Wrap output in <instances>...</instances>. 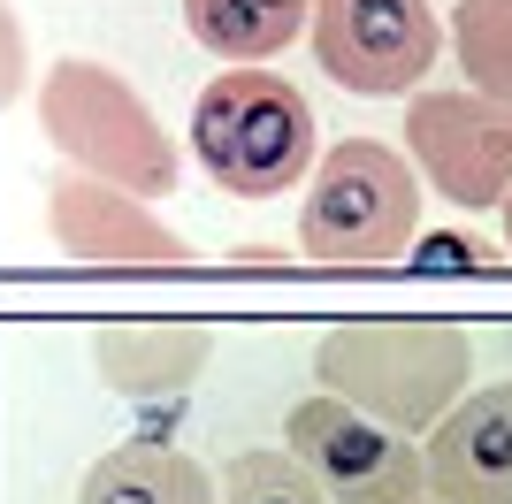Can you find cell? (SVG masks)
Masks as SVG:
<instances>
[{"label": "cell", "mask_w": 512, "mask_h": 504, "mask_svg": "<svg viewBox=\"0 0 512 504\" xmlns=\"http://www.w3.org/2000/svg\"><path fill=\"white\" fill-rule=\"evenodd\" d=\"M314 375L329 398L360 405L398 436H428L467 398L474 344L459 321H344L314 344Z\"/></svg>", "instance_id": "1"}, {"label": "cell", "mask_w": 512, "mask_h": 504, "mask_svg": "<svg viewBox=\"0 0 512 504\" xmlns=\"http://www.w3.org/2000/svg\"><path fill=\"white\" fill-rule=\"evenodd\" d=\"M39 130L77 176H100L138 199H169L184 176V153L146 107V92L123 69L85 62V54H69L39 77Z\"/></svg>", "instance_id": "2"}, {"label": "cell", "mask_w": 512, "mask_h": 504, "mask_svg": "<svg viewBox=\"0 0 512 504\" xmlns=\"http://www.w3.org/2000/svg\"><path fill=\"white\" fill-rule=\"evenodd\" d=\"M192 161L230 199H276L314 176V100L276 69H222L192 100Z\"/></svg>", "instance_id": "3"}, {"label": "cell", "mask_w": 512, "mask_h": 504, "mask_svg": "<svg viewBox=\"0 0 512 504\" xmlns=\"http://www.w3.org/2000/svg\"><path fill=\"white\" fill-rule=\"evenodd\" d=\"M421 237V168L383 138H337L299 199V252L329 268H383Z\"/></svg>", "instance_id": "4"}, {"label": "cell", "mask_w": 512, "mask_h": 504, "mask_svg": "<svg viewBox=\"0 0 512 504\" xmlns=\"http://www.w3.org/2000/svg\"><path fill=\"white\" fill-rule=\"evenodd\" d=\"M283 451L321 482L329 504H413L428 497V466H421V443L367 420L360 405L329 398H299L283 413Z\"/></svg>", "instance_id": "5"}, {"label": "cell", "mask_w": 512, "mask_h": 504, "mask_svg": "<svg viewBox=\"0 0 512 504\" xmlns=\"http://www.w3.org/2000/svg\"><path fill=\"white\" fill-rule=\"evenodd\" d=\"M306 39L329 84L360 100H413L421 77L444 62V23L428 0H314Z\"/></svg>", "instance_id": "6"}, {"label": "cell", "mask_w": 512, "mask_h": 504, "mask_svg": "<svg viewBox=\"0 0 512 504\" xmlns=\"http://www.w3.org/2000/svg\"><path fill=\"white\" fill-rule=\"evenodd\" d=\"M406 161L451 207L490 214L512 199V107L490 92H413Z\"/></svg>", "instance_id": "7"}, {"label": "cell", "mask_w": 512, "mask_h": 504, "mask_svg": "<svg viewBox=\"0 0 512 504\" xmlns=\"http://www.w3.org/2000/svg\"><path fill=\"white\" fill-rule=\"evenodd\" d=\"M46 230L69 260H100V268H176V260H192V245L153 214V199L115 191L100 176H77V168H62L46 184Z\"/></svg>", "instance_id": "8"}, {"label": "cell", "mask_w": 512, "mask_h": 504, "mask_svg": "<svg viewBox=\"0 0 512 504\" xmlns=\"http://www.w3.org/2000/svg\"><path fill=\"white\" fill-rule=\"evenodd\" d=\"M436 504H512V382L467 390L421 443Z\"/></svg>", "instance_id": "9"}, {"label": "cell", "mask_w": 512, "mask_h": 504, "mask_svg": "<svg viewBox=\"0 0 512 504\" xmlns=\"http://www.w3.org/2000/svg\"><path fill=\"white\" fill-rule=\"evenodd\" d=\"M92 367L115 398H184L214 367V329H199V321H115L92 336Z\"/></svg>", "instance_id": "10"}, {"label": "cell", "mask_w": 512, "mask_h": 504, "mask_svg": "<svg viewBox=\"0 0 512 504\" xmlns=\"http://www.w3.org/2000/svg\"><path fill=\"white\" fill-rule=\"evenodd\" d=\"M314 0H184V31L230 69H268L291 39H306Z\"/></svg>", "instance_id": "11"}, {"label": "cell", "mask_w": 512, "mask_h": 504, "mask_svg": "<svg viewBox=\"0 0 512 504\" xmlns=\"http://www.w3.org/2000/svg\"><path fill=\"white\" fill-rule=\"evenodd\" d=\"M77 504H214V482L176 443H115L107 459L85 466Z\"/></svg>", "instance_id": "12"}, {"label": "cell", "mask_w": 512, "mask_h": 504, "mask_svg": "<svg viewBox=\"0 0 512 504\" xmlns=\"http://www.w3.org/2000/svg\"><path fill=\"white\" fill-rule=\"evenodd\" d=\"M451 54L467 69V92L512 107V0H459L451 8Z\"/></svg>", "instance_id": "13"}, {"label": "cell", "mask_w": 512, "mask_h": 504, "mask_svg": "<svg viewBox=\"0 0 512 504\" xmlns=\"http://www.w3.org/2000/svg\"><path fill=\"white\" fill-rule=\"evenodd\" d=\"M214 504H329L291 451H237L214 482Z\"/></svg>", "instance_id": "14"}, {"label": "cell", "mask_w": 512, "mask_h": 504, "mask_svg": "<svg viewBox=\"0 0 512 504\" xmlns=\"http://www.w3.org/2000/svg\"><path fill=\"white\" fill-rule=\"evenodd\" d=\"M23 77H31V31H23V16L0 0V107L23 100Z\"/></svg>", "instance_id": "15"}, {"label": "cell", "mask_w": 512, "mask_h": 504, "mask_svg": "<svg viewBox=\"0 0 512 504\" xmlns=\"http://www.w3.org/2000/svg\"><path fill=\"white\" fill-rule=\"evenodd\" d=\"M421 260H436V268H444V260H451V268H467V260H482V245H474V237H428Z\"/></svg>", "instance_id": "16"}, {"label": "cell", "mask_w": 512, "mask_h": 504, "mask_svg": "<svg viewBox=\"0 0 512 504\" xmlns=\"http://www.w3.org/2000/svg\"><path fill=\"white\" fill-rule=\"evenodd\" d=\"M497 222H505V252H512V199H505V207H497Z\"/></svg>", "instance_id": "17"}, {"label": "cell", "mask_w": 512, "mask_h": 504, "mask_svg": "<svg viewBox=\"0 0 512 504\" xmlns=\"http://www.w3.org/2000/svg\"><path fill=\"white\" fill-rule=\"evenodd\" d=\"M413 504H436V497H413Z\"/></svg>", "instance_id": "18"}]
</instances>
